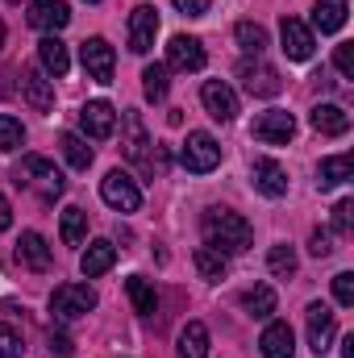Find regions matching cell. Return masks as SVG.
Returning <instances> with one entry per match:
<instances>
[{"label":"cell","instance_id":"46","mask_svg":"<svg viewBox=\"0 0 354 358\" xmlns=\"http://www.w3.org/2000/svg\"><path fill=\"white\" fill-rule=\"evenodd\" d=\"M8 4H21V0H8Z\"/></svg>","mask_w":354,"mask_h":358},{"label":"cell","instance_id":"22","mask_svg":"<svg viewBox=\"0 0 354 358\" xmlns=\"http://www.w3.org/2000/svg\"><path fill=\"white\" fill-rule=\"evenodd\" d=\"M17 263L29 271H50V246H46V238L34 234V229H25L21 242H17Z\"/></svg>","mask_w":354,"mask_h":358},{"label":"cell","instance_id":"44","mask_svg":"<svg viewBox=\"0 0 354 358\" xmlns=\"http://www.w3.org/2000/svg\"><path fill=\"white\" fill-rule=\"evenodd\" d=\"M342 358H354V334H346V338H342Z\"/></svg>","mask_w":354,"mask_h":358},{"label":"cell","instance_id":"21","mask_svg":"<svg viewBox=\"0 0 354 358\" xmlns=\"http://www.w3.org/2000/svg\"><path fill=\"white\" fill-rule=\"evenodd\" d=\"M117 263V246L108 242V238H96L88 242V250L80 255V271H84V279H100L104 271Z\"/></svg>","mask_w":354,"mask_h":358},{"label":"cell","instance_id":"37","mask_svg":"<svg viewBox=\"0 0 354 358\" xmlns=\"http://www.w3.org/2000/svg\"><path fill=\"white\" fill-rule=\"evenodd\" d=\"M334 300H338L342 308H351V304H354V275H351V271L334 275Z\"/></svg>","mask_w":354,"mask_h":358},{"label":"cell","instance_id":"24","mask_svg":"<svg viewBox=\"0 0 354 358\" xmlns=\"http://www.w3.org/2000/svg\"><path fill=\"white\" fill-rule=\"evenodd\" d=\"M176 346H179V358H208V329H204V321H187L179 329Z\"/></svg>","mask_w":354,"mask_h":358},{"label":"cell","instance_id":"23","mask_svg":"<svg viewBox=\"0 0 354 358\" xmlns=\"http://www.w3.org/2000/svg\"><path fill=\"white\" fill-rule=\"evenodd\" d=\"M309 121H313V129L325 134V138H342V134L351 129V113L338 108V104H317V108L309 113Z\"/></svg>","mask_w":354,"mask_h":358},{"label":"cell","instance_id":"32","mask_svg":"<svg viewBox=\"0 0 354 358\" xmlns=\"http://www.w3.org/2000/svg\"><path fill=\"white\" fill-rule=\"evenodd\" d=\"M59 146H63V159H67L76 171H88V167H92V146L80 138V134H63V138H59Z\"/></svg>","mask_w":354,"mask_h":358},{"label":"cell","instance_id":"7","mask_svg":"<svg viewBox=\"0 0 354 358\" xmlns=\"http://www.w3.org/2000/svg\"><path fill=\"white\" fill-rule=\"evenodd\" d=\"M238 80H242V88L250 92V96H279V88H283L279 71H275L271 63H263L259 55L238 63Z\"/></svg>","mask_w":354,"mask_h":358},{"label":"cell","instance_id":"14","mask_svg":"<svg viewBox=\"0 0 354 358\" xmlns=\"http://www.w3.org/2000/svg\"><path fill=\"white\" fill-rule=\"evenodd\" d=\"M155 34H159V13L155 4H138L129 13V50L134 55H150L155 50Z\"/></svg>","mask_w":354,"mask_h":358},{"label":"cell","instance_id":"4","mask_svg":"<svg viewBox=\"0 0 354 358\" xmlns=\"http://www.w3.org/2000/svg\"><path fill=\"white\" fill-rule=\"evenodd\" d=\"M100 200H104L113 213H138V208H142V187L134 183L129 171L113 167L108 176L100 179Z\"/></svg>","mask_w":354,"mask_h":358},{"label":"cell","instance_id":"15","mask_svg":"<svg viewBox=\"0 0 354 358\" xmlns=\"http://www.w3.org/2000/svg\"><path fill=\"white\" fill-rule=\"evenodd\" d=\"M21 96L29 100L34 113H50L55 108V80L42 67H25L21 71Z\"/></svg>","mask_w":354,"mask_h":358},{"label":"cell","instance_id":"20","mask_svg":"<svg viewBox=\"0 0 354 358\" xmlns=\"http://www.w3.org/2000/svg\"><path fill=\"white\" fill-rule=\"evenodd\" d=\"M250 179H255V187H259L263 196H271V200H279V196L288 192V171H283L275 159H255Z\"/></svg>","mask_w":354,"mask_h":358},{"label":"cell","instance_id":"19","mask_svg":"<svg viewBox=\"0 0 354 358\" xmlns=\"http://www.w3.org/2000/svg\"><path fill=\"white\" fill-rule=\"evenodd\" d=\"M259 350H263V358H292L296 355V334H292V325H288V321H271L263 329V338H259Z\"/></svg>","mask_w":354,"mask_h":358},{"label":"cell","instance_id":"18","mask_svg":"<svg viewBox=\"0 0 354 358\" xmlns=\"http://www.w3.org/2000/svg\"><path fill=\"white\" fill-rule=\"evenodd\" d=\"M38 63H42V71H46V76L63 80V76L71 71V55H67V42H63L59 34H46V38L38 42Z\"/></svg>","mask_w":354,"mask_h":358},{"label":"cell","instance_id":"45","mask_svg":"<svg viewBox=\"0 0 354 358\" xmlns=\"http://www.w3.org/2000/svg\"><path fill=\"white\" fill-rule=\"evenodd\" d=\"M0 50H4V21H0Z\"/></svg>","mask_w":354,"mask_h":358},{"label":"cell","instance_id":"2","mask_svg":"<svg viewBox=\"0 0 354 358\" xmlns=\"http://www.w3.org/2000/svg\"><path fill=\"white\" fill-rule=\"evenodd\" d=\"M13 179L21 183V187H29L38 200H59L63 196V187H67V179H63V171L50 163V159H42V155H25L21 163H17V171H13Z\"/></svg>","mask_w":354,"mask_h":358},{"label":"cell","instance_id":"6","mask_svg":"<svg viewBox=\"0 0 354 358\" xmlns=\"http://www.w3.org/2000/svg\"><path fill=\"white\" fill-rule=\"evenodd\" d=\"M121 146H125V159H129V163H138L146 176L163 171V159H155V155H150V138H146V125H142V117H138L134 108L125 113V142H121Z\"/></svg>","mask_w":354,"mask_h":358},{"label":"cell","instance_id":"25","mask_svg":"<svg viewBox=\"0 0 354 358\" xmlns=\"http://www.w3.org/2000/svg\"><path fill=\"white\" fill-rule=\"evenodd\" d=\"M342 25H346V0H317L313 4V29L338 34Z\"/></svg>","mask_w":354,"mask_h":358},{"label":"cell","instance_id":"40","mask_svg":"<svg viewBox=\"0 0 354 358\" xmlns=\"http://www.w3.org/2000/svg\"><path fill=\"white\" fill-rule=\"evenodd\" d=\"M309 255H317V259H330V255H334V238H330L325 229H313V238H309Z\"/></svg>","mask_w":354,"mask_h":358},{"label":"cell","instance_id":"33","mask_svg":"<svg viewBox=\"0 0 354 358\" xmlns=\"http://www.w3.org/2000/svg\"><path fill=\"white\" fill-rule=\"evenodd\" d=\"M167 76H171L167 63H150V67L142 71V92H146V100H167V88H171Z\"/></svg>","mask_w":354,"mask_h":358},{"label":"cell","instance_id":"26","mask_svg":"<svg viewBox=\"0 0 354 358\" xmlns=\"http://www.w3.org/2000/svg\"><path fill=\"white\" fill-rule=\"evenodd\" d=\"M125 292H129V300H134V308H138L142 317H155L159 296H155V283H150L146 275H129V279H125Z\"/></svg>","mask_w":354,"mask_h":358},{"label":"cell","instance_id":"27","mask_svg":"<svg viewBox=\"0 0 354 358\" xmlns=\"http://www.w3.org/2000/svg\"><path fill=\"white\" fill-rule=\"evenodd\" d=\"M351 179V155H330V159H321V167H317V187H338V183H346Z\"/></svg>","mask_w":354,"mask_h":358},{"label":"cell","instance_id":"3","mask_svg":"<svg viewBox=\"0 0 354 358\" xmlns=\"http://www.w3.org/2000/svg\"><path fill=\"white\" fill-rule=\"evenodd\" d=\"M92 308H96V292H92L88 283H59L50 292L55 321H80V317H88Z\"/></svg>","mask_w":354,"mask_h":358},{"label":"cell","instance_id":"17","mask_svg":"<svg viewBox=\"0 0 354 358\" xmlns=\"http://www.w3.org/2000/svg\"><path fill=\"white\" fill-rule=\"evenodd\" d=\"M67 21H71L67 0H29V25H34V29H42V34H59Z\"/></svg>","mask_w":354,"mask_h":358},{"label":"cell","instance_id":"8","mask_svg":"<svg viewBox=\"0 0 354 358\" xmlns=\"http://www.w3.org/2000/svg\"><path fill=\"white\" fill-rule=\"evenodd\" d=\"M304 325H309V350L321 358L334 346V338H338V317L325 304H309L304 308Z\"/></svg>","mask_w":354,"mask_h":358},{"label":"cell","instance_id":"36","mask_svg":"<svg viewBox=\"0 0 354 358\" xmlns=\"http://www.w3.org/2000/svg\"><path fill=\"white\" fill-rule=\"evenodd\" d=\"M21 350H25L21 334H17L13 325H4V321H0V358H21Z\"/></svg>","mask_w":354,"mask_h":358},{"label":"cell","instance_id":"47","mask_svg":"<svg viewBox=\"0 0 354 358\" xmlns=\"http://www.w3.org/2000/svg\"><path fill=\"white\" fill-rule=\"evenodd\" d=\"M88 4H100V0H88Z\"/></svg>","mask_w":354,"mask_h":358},{"label":"cell","instance_id":"38","mask_svg":"<svg viewBox=\"0 0 354 358\" xmlns=\"http://www.w3.org/2000/svg\"><path fill=\"white\" fill-rule=\"evenodd\" d=\"M354 221V200H338L334 204V234H351Z\"/></svg>","mask_w":354,"mask_h":358},{"label":"cell","instance_id":"9","mask_svg":"<svg viewBox=\"0 0 354 358\" xmlns=\"http://www.w3.org/2000/svg\"><path fill=\"white\" fill-rule=\"evenodd\" d=\"M250 134L267 142V146H288L292 142V134H296V117L292 113H283V108H267L255 117V125H250Z\"/></svg>","mask_w":354,"mask_h":358},{"label":"cell","instance_id":"10","mask_svg":"<svg viewBox=\"0 0 354 358\" xmlns=\"http://www.w3.org/2000/svg\"><path fill=\"white\" fill-rule=\"evenodd\" d=\"M80 63H84L88 80H96V84H113L117 55H113V46H108L104 38H88V42L80 46Z\"/></svg>","mask_w":354,"mask_h":358},{"label":"cell","instance_id":"31","mask_svg":"<svg viewBox=\"0 0 354 358\" xmlns=\"http://www.w3.org/2000/svg\"><path fill=\"white\" fill-rule=\"evenodd\" d=\"M234 38H238V46H242L246 55H263L267 50V29L259 21H238V25H234Z\"/></svg>","mask_w":354,"mask_h":358},{"label":"cell","instance_id":"43","mask_svg":"<svg viewBox=\"0 0 354 358\" xmlns=\"http://www.w3.org/2000/svg\"><path fill=\"white\" fill-rule=\"evenodd\" d=\"M8 225H13V204H8V200L0 196V234H4Z\"/></svg>","mask_w":354,"mask_h":358},{"label":"cell","instance_id":"13","mask_svg":"<svg viewBox=\"0 0 354 358\" xmlns=\"http://www.w3.org/2000/svg\"><path fill=\"white\" fill-rule=\"evenodd\" d=\"M204 67V42L192 34H176L167 42V71H200Z\"/></svg>","mask_w":354,"mask_h":358},{"label":"cell","instance_id":"30","mask_svg":"<svg viewBox=\"0 0 354 358\" xmlns=\"http://www.w3.org/2000/svg\"><path fill=\"white\" fill-rule=\"evenodd\" d=\"M192 263H196V271H200V279H204V283H221V279H225V271H229V263H225L217 250H208V246H200V250L192 255Z\"/></svg>","mask_w":354,"mask_h":358},{"label":"cell","instance_id":"16","mask_svg":"<svg viewBox=\"0 0 354 358\" xmlns=\"http://www.w3.org/2000/svg\"><path fill=\"white\" fill-rule=\"evenodd\" d=\"M80 125H84V134H88L92 142H104V138H113V129H117V108H113L108 100H88V104L80 108Z\"/></svg>","mask_w":354,"mask_h":358},{"label":"cell","instance_id":"41","mask_svg":"<svg viewBox=\"0 0 354 358\" xmlns=\"http://www.w3.org/2000/svg\"><path fill=\"white\" fill-rule=\"evenodd\" d=\"M46 342H50V355H59V358H71V350H76V346H71V338H67L63 329H50V338H46Z\"/></svg>","mask_w":354,"mask_h":358},{"label":"cell","instance_id":"5","mask_svg":"<svg viewBox=\"0 0 354 358\" xmlns=\"http://www.w3.org/2000/svg\"><path fill=\"white\" fill-rule=\"evenodd\" d=\"M179 163H183L192 176H208V171H217V163H221V146H217V138L204 134V129H192L187 142H183V150H179Z\"/></svg>","mask_w":354,"mask_h":358},{"label":"cell","instance_id":"28","mask_svg":"<svg viewBox=\"0 0 354 358\" xmlns=\"http://www.w3.org/2000/svg\"><path fill=\"white\" fill-rule=\"evenodd\" d=\"M242 308H246L250 317H259V321H267V317L275 313V287H271V283H259V287H246V292H242Z\"/></svg>","mask_w":354,"mask_h":358},{"label":"cell","instance_id":"29","mask_svg":"<svg viewBox=\"0 0 354 358\" xmlns=\"http://www.w3.org/2000/svg\"><path fill=\"white\" fill-rule=\"evenodd\" d=\"M59 234H63V242L67 246H84V238H88V213L84 208H63V225H59Z\"/></svg>","mask_w":354,"mask_h":358},{"label":"cell","instance_id":"35","mask_svg":"<svg viewBox=\"0 0 354 358\" xmlns=\"http://www.w3.org/2000/svg\"><path fill=\"white\" fill-rule=\"evenodd\" d=\"M21 142H25L21 121H17V117H8V113H0V150H4V155H13V150H21Z\"/></svg>","mask_w":354,"mask_h":358},{"label":"cell","instance_id":"39","mask_svg":"<svg viewBox=\"0 0 354 358\" xmlns=\"http://www.w3.org/2000/svg\"><path fill=\"white\" fill-rule=\"evenodd\" d=\"M334 67H338L346 80H354V42H342V46L334 50Z\"/></svg>","mask_w":354,"mask_h":358},{"label":"cell","instance_id":"1","mask_svg":"<svg viewBox=\"0 0 354 358\" xmlns=\"http://www.w3.org/2000/svg\"><path fill=\"white\" fill-rule=\"evenodd\" d=\"M200 225H204V246L217 250L221 259H229V255H246L250 242H255L250 221H246L242 213H234V208H208Z\"/></svg>","mask_w":354,"mask_h":358},{"label":"cell","instance_id":"34","mask_svg":"<svg viewBox=\"0 0 354 358\" xmlns=\"http://www.w3.org/2000/svg\"><path fill=\"white\" fill-rule=\"evenodd\" d=\"M267 271L275 275V279H292L296 275V250L292 246H271V255H267Z\"/></svg>","mask_w":354,"mask_h":358},{"label":"cell","instance_id":"11","mask_svg":"<svg viewBox=\"0 0 354 358\" xmlns=\"http://www.w3.org/2000/svg\"><path fill=\"white\" fill-rule=\"evenodd\" d=\"M200 104H204V113H208L213 121H221V125H229V121L238 117V96H234V88H229L225 80H204Z\"/></svg>","mask_w":354,"mask_h":358},{"label":"cell","instance_id":"42","mask_svg":"<svg viewBox=\"0 0 354 358\" xmlns=\"http://www.w3.org/2000/svg\"><path fill=\"white\" fill-rule=\"evenodd\" d=\"M171 4H176L179 13H183V17H204L213 0H171Z\"/></svg>","mask_w":354,"mask_h":358},{"label":"cell","instance_id":"12","mask_svg":"<svg viewBox=\"0 0 354 358\" xmlns=\"http://www.w3.org/2000/svg\"><path fill=\"white\" fill-rule=\"evenodd\" d=\"M279 42H283V55H288L292 63L313 59V46H317L313 29H309L300 17H283V21H279Z\"/></svg>","mask_w":354,"mask_h":358}]
</instances>
